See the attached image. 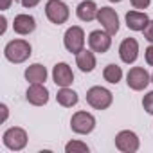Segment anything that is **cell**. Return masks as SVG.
<instances>
[{"label":"cell","instance_id":"1","mask_svg":"<svg viewBox=\"0 0 153 153\" xmlns=\"http://www.w3.org/2000/svg\"><path fill=\"white\" fill-rule=\"evenodd\" d=\"M31 54H33L31 43L25 40H11L4 49V56L11 63H24L25 59H29Z\"/></svg>","mask_w":153,"mask_h":153},{"label":"cell","instance_id":"14","mask_svg":"<svg viewBox=\"0 0 153 153\" xmlns=\"http://www.w3.org/2000/svg\"><path fill=\"white\" fill-rule=\"evenodd\" d=\"M13 29H15V33L27 36L36 29V20L31 15H16L13 20Z\"/></svg>","mask_w":153,"mask_h":153},{"label":"cell","instance_id":"10","mask_svg":"<svg viewBox=\"0 0 153 153\" xmlns=\"http://www.w3.org/2000/svg\"><path fill=\"white\" fill-rule=\"evenodd\" d=\"M88 45L94 52H106L112 47V34H108L106 31H92L88 34Z\"/></svg>","mask_w":153,"mask_h":153},{"label":"cell","instance_id":"26","mask_svg":"<svg viewBox=\"0 0 153 153\" xmlns=\"http://www.w3.org/2000/svg\"><path fill=\"white\" fill-rule=\"evenodd\" d=\"M20 2H22L24 7H29V9H31V7H36V6L40 4V0H20Z\"/></svg>","mask_w":153,"mask_h":153},{"label":"cell","instance_id":"30","mask_svg":"<svg viewBox=\"0 0 153 153\" xmlns=\"http://www.w3.org/2000/svg\"><path fill=\"white\" fill-rule=\"evenodd\" d=\"M108 2H114V4H117V2H121V0H108Z\"/></svg>","mask_w":153,"mask_h":153},{"label":"cell","instance_id":"22","mask_svg":"<svg viewBox=\"0 0 153 153\" xmlns=\"http://www.w3.org/2000/svg\"><path fill=\"white\" fill-rule=\"evenodd\" d=\"M142 106H144V110H146L149 115H153V90L148 92V94L144 96V99H142Z\"/></svg>","mask_w":153,"mask_h":153},{"label":"cell","instance_id":"19","mask_svg":"<svg viewBox=\"0 0 153 153\" xmlns=\"http://www.w3.org/2000/svg\"><path fill=\"white\" fill-rule=\"evenodd\" d=\"M56 101H58L61 106H65V108H72V106L78 105L79 97H78V94H76L72 88L61 87V88L58 90V94H56Z\"/></svg>","mask_w":153,"mask_h":153},{"label":"cell","instance_id":"20","mask_svg":"<svg viewBox=\"0 0 153 153\" xmlns=\"http://www.w3.org/2000/svg\"><path fill=\"white\" fill-rule=\"evenodd\" d=\"M103 78H105V81H108L112 85H117L121 81V78H123V68L119 65H115V63H110L103 70Z\"/></svg>","mask_w":153,"mask_h":153},{"label":"cell","instance_id":"11","mask_svg":"<svg viewBox=\"0 0 153 153\" xmlns=\"http://www.w3.org/2000/svg\"><path fill=\"white\" fill-rule=\"evenodd\" d=\"M25 99L34 106H43L49 103V90L43 83H31L25 92Z\"/></svg>","mask_w":153,"mask_h":153},{"label":"cell","instance_id":"29","mask_svg":"<svg viewBox=\"0 0 153 153\" xmlns=\"http://www.w3.org/2000/svg\"><path fill=\"white\" fill-rule=\"evenodd\" d=\"M0 24H2V29H0V33H6V27H7V20H6V16H2V18H0Z\"/></svg>","mask_w":153,"mask_h":153},{"label":"cell","instance_id":"7","mask_svg":"<svg viewBox=\"0 0 153 153\" xmlns=\"http://www.w3.org/2000/svg\"><path fill=\"white\" fill-rule=\"evenodd\" d=\"M151 81V76L148 74V70L144 67H133L128 70L126 74V83L131 90H144Z\"/></svg>","mask_w":153,"mask_h":153},{"label":"cell","instance_id":"17","mask_svg":"<svg viewBox=\"0 0 153 153\" xmlns=\"http://www.w3.org/2000/svg\"><path fill=\"white\" fill-rule=\"evenodd\" d=\"M76 65L79 67L81 72H92L96 68V54H94V51L92 49L90 51H87V49L79 51L76 54Z\"/></svg>","mask_w":153,"mask_h":153},{"label":"cell","instance_id":"2","mask_svg":"<svg viewBox=\"0 0 153 153\" xmlns=\"http://www.w3.org/2000/svg\"><path fill=\"white\" fill-rule=\"evenodd\" d=\"M87 103L96 110H106L114 103V96L105 87H92L87 90Z\"/></svg>","mask_w":153,"mask_h":153},{"label":"cell","instance_id":"5","mask_svg":"<svg viewBox=\"0 0 153 153\" xmlns=\"http://www.w3.org/2000/svg\"><path fill=\"white\" fill-rule=\"evenodd\" d=\"M63 43H65V49L72 54H78L79 51H83L85 47V31L79 27V25H72L65 31V36H63Z\"/></svg>","mask_w":153,"mask_h":153},{"label":"cell","instance_id":"25","mask_svg":"<svg viewBox=\"0 0 153 153\" xmlns=\"http://www.w3.org/2000/svg\"><path fill=\"white\" fill-rule=\"evenodd\" d=\"M144 58H146V63L153 67V43H151V45L144 51Z\"/></svg>","mask_w":153,"mask_h":153},{"label":"cell","instance_id":"15","mask_svg":"<svg viewBox=\"0 0 153 153\" xmlns=\"http://www.w3.org/2000/svg\"><path fill=\"white\" fill-rule=\"evenodd\" d=\"M97 11H99V7L94 0H83L76 7V15H78V18L81 22H92L94 18H97Z\"/></svg>","mask_w":153,"mask_h":153},{"label":"cell","instance_id":"4","mask_svg":"<svg viewBox=\"0 0 153 153\" xmlns=\"http://www.w3.org/2000/svg\"><path fill=\"white\" fill-rule=\"evenodd\" d=\"M2 142L11 151H20V149H24L27 146V131L24 128H20V126H13V128L4 131Z\"/></svg>","mask_w":153,"mask_h":153},{"label":"cell","instance_id":"18","mask_svg":"<svg viewBox=\"0 0 153 153\" xmlns=\"http://www.w3.org/2000/svg\"><path fill=\"white\" fill-rule=\"evenodd\" d=\"M25 79L29 83H45L47 79V68L42 63H33L25 68Z\"/></svg>","mask_w":153,"mask_h":153},{"label":"cell","instance_id":"6","mask_svg":"<svg viewBox=\"0 0 153 153\" xmlns=\"http://www.w3.org/2000/svg\"><path fill=\"white\" fill-rule=\"evenodd\" d=\"M45 15H47L49 22L61 25L68 20L70 11H68V6L65 2H61V0H49L45 4Z\"/></svg>","mask_w":153,"mask_h":153},{"label":"cell","instance_id":"21","mask_svg":"<svg viewBox=\"0 0 153 153\" xmlns=\"http://www.w3.org/2000/svg\"><path fill=\"white\" fill-rule=\"evenodd\" d=\"M65 151L67 153H88V146L81 140H70L65 144Z\"/></svg>","mask_w":153,"mask_h":153},{"label":"cell","instance_id":"24","mask_svg":"<svg viewBox=\"0 0 153 153\" xmlns=\"http://www.w3.org/2000/svg\"><path fill=\"white\" fill-rule=\"evenodd\" d=\"M142 33H144V38L153 43V20H149V24L146 25V29H144Z\"/></svg>","mask_w":153,"mask_h":153},{"label":"cell","instance_id":"16","mask_svg":"<svg viewBox=\"0 0 153 153\" xmlns=\"http://www.w3.org/2000/svg\"><path fill=\"white\" fill-rule=\"evenodd\" d=\"M149 24V18L142 11H128L126 13V25L131 31H144Z\"/></svg>","mask_w":153,"mask_h":153},{"label":"cell","instance_id":"31","mask_svg":"<svg viewBox=\"0 0 153 153\" xmlns=\"http://www.w3.org/2000/svg\"><path fill=\"white\" fill-rule=\"evenodd\" d=\"M151 83H153V74H151Z\"/></svg>","mask_w":153,"mask_h":153},{"label":"cell","instance_id":"9","mask_svg":"<svg viewBox=\"0 0 153 153\" xmlns=\"http://www.w3.org/2000/svg\"><path fill=\"white\" fill-rule=\"evenodd\" d=\"M97 22L103 25V29L108 33V34H117L119 31V16L115 13V9L112 7H101L97 11Z\"/></svg>","mask_w":153,"mask_h":153},{"label":"cell","instance_id":"13","mask_svg":"<svg viewBox=\"0 0 153 153\" xmlns=\"http://www.w3.org/2000/svg\"><path fill=\"white\" fill-rule=\"evenodd\" d=\"M52 79L58 87H70L74 81V72L68 67V63H56L52 68Z\"/></svg>","mask_w":153,"mask_h":153},{"label":"cell","instance_id":"8","mask_svg":"<svg viewBox=\"0 0 153 153\" xmlns=\"http://www.w3.org/2000/svg\"><path fill=\"white\" fill-rule=\"evenodd\" d=\"M140 146V140L135 131L131 130H123L115 135V148L123 153H135Z\"/></svg>","mask_w":153,"mask_h":153},{"label":"cell","instance_id":"12","mask_svg":"<svg viewBox=\"0 0 153 153\" xmlns=\"http://www.w3.org/2000/svg\"><path fill=\"white\" fill-rule=\"evenodd\" d=\"M119 56L126 65L135 63L139 58V42L135 38H124L119 45Z\"/></svg>","mask_w":153,"mask_h":153},{"label":"cell","instance_id":"23","mask_svg":"<svg viewBox=\"0 0 153 153\" xmlns=\"http://www.w3.org/2000/svg\"><path fill=\"white\" fill-rule=\"evenodd\" d=\"M133 9H146L149 4H151V0H130Z\"/></svg>","mask_w":153,"mask_h":153},{"label":"cell","instance_id":"28","mask_svg":"<svg viewBox=\"0 0 153 153\" xmlns=\"http://www.w3.org/2000/svg\"><path fill=\"white\" fill-rule=\"evenodd\" d=\"M0 110H2V121H6V119H7V115H9L7 106H6V105H2V106H0Z\"/></svg>","mask_w":153,"mask_h":153},{"label":"cell","instance_id":"27","mask_svg":"<svg viewBox=\"0 0 153 153\" xmlns=\"http://www.w3.org/2000/svg\"><path fill=\"white\" fill-rule=\"evenodd\" d=\"M11 2H13V0H0V9H2V11H6V9H9V6H11Z\"/></svg>","mask_w":153,"mask_h":153},{"label":"cell","instance_id":"3","mask_svg":"<svg viewBox=\"0 0 153 153\" xmlns=\"http://www.w3.org/2000/svg\"><path fill=\"white\" fill-rule=\"evenodd\" d=\"M70 128L74 133H79V135H88L94 131L96 128V117L85 110L76 112L70 119Z\"/></svg>","mask_w":153,"mask_h":153}]
</instances>
